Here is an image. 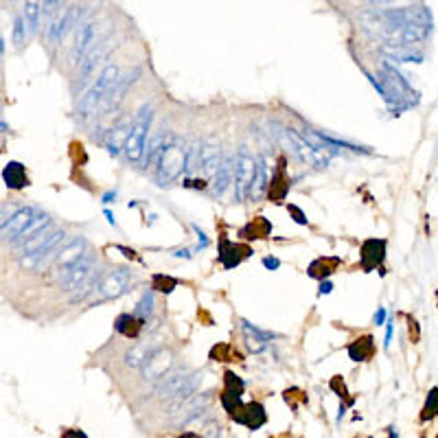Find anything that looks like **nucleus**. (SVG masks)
Instances as JSON below:
<instances>
[{"mask_svg": "<svg viewBox=\"0 0 438 438\" xmlns=\"http://www.w3.org/2000/svg\"><path fill=\"white\" fill-rule=\"evenodd\" d=\"M340 265H342L340 256H320V259L311 261V265L307 267V274L316 280H324V278H329L333 272H338Z\"/></svg>", "mask_w": 438, "mask_h": 438, "instance_id": "aec40b11", "label": "nucleus"}, {"mask_svg": "<svg viewBox=\"0 0 438 438\" xmlns=\"http://www.w3.org/2000/svg\"><path fill=\"white\" fill-rule=\"evenodd\" d=\"M171 366H173L171 351L156 346V349L147 355V359H145V364L141 366V370H143V377L147 381H160L162 377H167V373L171 370Z\"/></svg>", "mask_w": 438, "mask_h": 438, "instance_id": "9d476101", "label": "nucleus"}, {"mask_svg": "<svg viewBox=\"0 0 438 438\" xmlns=\"http://www.w3.org/2000/svg\"><path fill=\"white\" fill-rule=\"evenodd\" d=\"M375 353V344H373V338L370 335H364V338L355 340L351 346H349V357L353 359V362H366V359H370Z\"/></svg>", "mask_w": 438, "mask_h": 438, "instance_id": "bb28decb", "label": "nucleus"}, {"mask_svg": "<svg viewBox=\"0 0 438 438\" xmlns=\"http://www.w3.org/2000/svg\"><path fill=\"white\" fill-rule=\"evenodd\" d=\"M95 272H97V261L90 259V256H84L80 263H75L60 276V289L66 291V294H75V291H80L88 283V278Z\"/></svg>", "mask_w": 438, "mask_h": 438, "instance_id": "1a4fd4ad", "label": "nucleus"}, {"mask_svg": "<svg viewBox=\"0 0 438 438\" xmlns=\"http://www.w3.org/2000/svg\"><path fill=\"white\" fill-rule=\"evenodd\" d=\"M384 320H386V309L379 307V311L375 313V324H377V327H381V324H384Z\"/></svg>", "mask_w": 438, "mask_h": 438, "instance_id": "49530a36", "label": "nucleus"}, {"mask_svg": "<svg viewBox=\"0 0 438 438\" xmlns=\"http://www.w3.org/2000/svg\"><path fill=\"white\" fill-rule=\"evenodd\" d=\"M237 412H241V414H232V419L239 421V423H243V425H248L250 430L261 428V425L265 423V419H267L261 403H248V406L239 408Z\"/></svg>", "mask_w": 438, "mask_h": 438, "instance_id": "412c9836", "label": "nucleus"}, {"mask_svg": "<svg viewBox=\"0 0 438 438\" xmlns=\"http://www.w3.org/2000/svg\"><path fill=\"white\" fill-rule=\"evenodd\" d=\"M375 7L384 9V11H390V9H406V7H412L417 5L419 0H370Z\"/></svg>", "mask_w": 438, "mask_h": 438, "instance_id": "e433bc0d", "label": "nucleus"}, {"mask_svg": "<svg viewBox=\"0 0 438 438\" xmlns=\"http://www.w3.org/2000/svg\"><path fill=\"white\" fill-rule=\"evenodd\" d=\"M130 125H132V123H130ZM130 125H121L117 130H110V136L106 141V147H108V151L112 156H119L121 149L125 147V141L130 136Z\"/></svg>", "mask_w": 438, "mask_h": 438, "instance_id": "7c9ffc66", "label": "nucleus"}, {"mask_svg": "<svg viewBox=\"0 0 438 438\" xmlns=\"http://www.w3.org/2000/svg\"><path fill=\"white\" fill-rule=\"evenodd\" d=\"M390 340H392V324H388L386 329V346H390Z\"/></svg>", "mask_w": 438, "mask_h": 438, "instance_id": "3c124183", "label": "nucleus"}, {"mask_svg": "<svg viewBox=\"0 0 438 438\" xmlns=\"http://www.w3.org/2000/svg\"><path fill=\"white\" fill-rule=\"evenodd\" d=\"M287 210H289V215L291 217H294V221L298 223V226H307V223H309V219H307V215H305V212H302L298 206H294V204H289L287 206Z\"/></svg>", "mask_w": 438, "mask_h": 438, "instance_id": "a19ab883", "label": "nucleus"}, {"mask_svg": "<svg viewBox=\"0 0 438 438\" xmlns=\"http://www.w3.org/2000/svg\"><path fill=\"white\" fill-rule=\"evenodd\" d=\"M175 256H184V259H191V252L188 250H178Z\"/></svg>", "mask_w": 438, "mask_h": 438, "instance_id": "603ef678", "label": "nucleus"}, {"mask_svg": "<svg viewBox=\"0 0 438 438\" xmlns=\"http://www.w3.org/2000/svg\"><path fill=\"white\" fill-rule=\"evenodd\" d=\"M180 285V280L167 274H154L151 276V289L158 291V294H171V291Z\"/></svg>", "mask_w": 438, "mask_h": 438, "instance_id": "f704fd0d", "label": "nucleus"}, {"mask_svg": "<svg viewBox=\"0 0 438 438\" xmlns=\"http://www.w3.org/2000/svg\"><path fill=\"white\" fill-rule=\"evenodd\" d=\"M333 291V285H331V280H322L320 283V289H318V294L324 296V294H331Z\"/></svg>", "mask_w": 438, "mask_h": 438, "instance_id": "37998d69", "label": "nucleus"}, {"mask_svg": "<svg viewBox=\"0 0 438 438\" xmlns=\"http://www.w3.org/2000/svg\"><path fill=\"white\" fill-rule=\"evenodd\" d=\"M239 234L243 239H267L269 234H272V223H269L265 217H254L252 221H248L245 226L239 230Z\"/></svg>", "mask_w": 438, "mask_h": 438, "instance_id": "b1692460", "label": "nucleus"}, {"mask_svg": "<svg viewBox=\"0 0 438 438\" xmlns=\"http://www.w3.org/2000/svg\"><path fill=\"white\" fill-rule=\"evenodd\" d=\"M108 25H101V22H97V20H88L80 29H77L75 44H73V51H71V64H80L101 40L108 38V33H110Z\"/></svg>", "mask_w": 438, "mask_h": 438, "instance_id": "423d86ee", "label": "nucleus"}, {"mask_svg": "<svg viewBox=\"0 0 438 438\" xmlns=\"http://www.w3.org/2000/svg\"><path fill=\"white\" fill-rule=\"evenodd\" d=\"M151 121H154V106H143L132 121L130 136L125 141V147H123V154H125L127 162L143 160L145 147H147V136L151 130Z\"/></svg>", "mask_w": 438, "mask_h": 438, "instance_id": "20e7f679", "label": "nucleus"}, {"mask_svg": "<svg viewBox=\"0 0 438 438\" xmlns=\"http://www.w3.org/2000/svg\"><path fill=\"white\" fill-rule=\"evenodd\" d=\"M11 42H14V47L18 51L25 49V44H27V25H25L22 14H18L14 18V27H11Z\"/></svg>", "mask_w": 438, "mask_h": 438, "instance_id": "72a5a7b5", "label": "nucleus"}, {"mask_svg": "<svg viewBox=\"0 0 438 438\" xmlns=\"http://www.w3.org/2000/svg\"><path fill=\"white\" fill-rule=\"evenodd\" d=\"M47 226H51V217L47 215V212H42V210H38L36 215H33V219L29 221V226L20 232V237H18V241L16 243H22V241H27V239H31L33 234H38L40 230H44Z\"/></svg>", "mask_w": 438, "mask_h": 438, "instance_id": "c85d7f7f", "label": "nucleus"}, {"mask_svg": "<svg viewBox=\"0 0 438 438\" xmlns=\"http://www.w3.org/2000/svg\"><path fill=\"white\" fill-rule=\"evenodd\" d=\"M75 22H77V7H66L62 11V16L60 18H55L51 22V27H49V42L51 44H60L64 38H66V33H69L73 27H75Z\"/></svg>", "mask_w": 438, "mask_h": 438, "instance_id": "f3484780", "label": "nucleus"}, {"mask_svg": "<svg viewBox=\"0 0 438 438\" xmlns=\"http://www.w3.org/2000/svg\"><path fill=\"white\" fill-rule=\"evenodd\" d=\"M193 230L197 232V237H199V245H197V248H206V245H208V237H206V234L202 232L197 226H193Z\"/></svg>", "mask_w": 438, "mask_h": 438, "instance_id": "a18cd8bd", "label": "nucleus"}, {"mask_svg": "<svg viewBox=\"0 0 438 438\" xmlns=\"http://www.w3.org/2000/svg\"><path fill=\"white\" fill-rule=\"evenodd\" d=\"M112 199H117V193H114V191H110V193H106V195H104V202H106V204H110Z\"/></svg>", "mask_w": 438, "mask_h": 438, "instance_id": "8fccbe9b", "label": "nucleus"}, {"mask_svg": "<svg viewBox=\"0 0 438 438\" xmlns=\"http://www.w3.org/2000/svg\"><path fill=\"white\" fill-rule=\"evenodd\" d=\"M381 53H384L386 58L395 60V62H403V64H421L423 62V55L412 51V47H406V44H386V47H381Z\"/></svg>", "mask_w": 438, "mask_h": 438, "instance_id": "4be33fe9", "label": "nucleus"}, {"mask_svg": "<svg viewBox=\"0 0 438 438\" xmlns=\"http://www.w3.org/2000/svg\"><path fill=\"white\" fill-rule=\"evenodd\" d=\"M3 182L7 184V188L11 191H22L29 186V175H27V169L25 165L18 162V160H11L5 165L3 169Z\"/></svg>", "mask_w": 438, "mask_h": 438, "instance_id": "a211bd4d", "label": "nucleus"}, {"mask_svg": "<svg viewBox=\"0 0 438 438\" xmlns=\"http://www.w3.org/2000/svg\"><path fill=\"white\" fill-rule=\"evenodd\" d=\"M134 278H136V276H134V269H130V267H112L110 272L104 274V276H101V280H99V287L95 291L97 302L123 296L125 291H130Z\"/></svg>", "mask_w": 438, "mask_h": 438, "instance_id": "0eeeda50", "label": "nucleus"}, {"mask_svg": "<svg viewBox=\"0 0 438 438\" xmlns=\"http://www.w3.org/2000/svg\"><path fill=\"white\" fill-rule=\"evenodd\" d=\"M267 184H269V180H267V169H265V162L261 158H256V173H254V180H252V184H250V193L248 197L252 199H261L265 195V191H267Z\"/></svg>", "mask_w": 438, "mask_h": 438, "instance_id": "cd10ccee", "label": "nucleus"}, {"mask_svg": "<svg viewBox=\"0 0 438 438\" xmlns=\"http://www.w3.org/2000/svg\"><path fill=\"white\" fill-rule=\"evenodd\" d=\"M0 132H5V134L9 132V125H7V123H5L3 119H0Z\"/></svg>", "mask_w": 438, "mask_h": 438, "instance_id": "864d4df0", "label": "nucleus"}, {"mask_svg": "<svg viewBox=\"0 0 438 438\" xmlns=\"http://www.w3.org/2000/svg\"><path fill=\"white\" fill-rule=\"evenodd\" d=\"M359 259H362V267L366 272L379 267L386 259V241L384 239H366L359 250Z\"/></svg>", "mask_w": 438, "mask_h": 438, "instance_id": "2eb2a0df", "label": "nucleus"}, {"mask_svg": "<svg viewBox=\"0 0 438 438\" xmlns=\"http://www.w3.org/2000/svg\"><path fill=\"white\" fill-rule=\"evenodd\" d=\"M16 210H18V208H16ZM16 210H14V212H16ZM14 212H11L9 208H5V210H0V230H3V226H5V223L9 221V217H11V215H14Z\"/></svg>", "mask_w": 438, "mask_h": 438, "instance_id": "c03bdc74", "label": "nucleus"}, {"mask_svg": "<svg viewBox=\"0 0 438 438\" xmlns=\"http://www.w3.org/2000/svg\"><path fill=\"white\" fill-rule=\"evenodd\" d=\"M119 250H121V252H125V256H130V259H138L136 252L130 250V248H123V245H119Z\"/></svg>", "mask_w": 438, "mask_h": 438, "instance_id": "09e8293b", "label": "nucleus"}, {"mask_svg": "<svg viewBox=\"0 0 438 438\" xmlns=\"http://www.w3.org/2000/svg\"><path fill=\"white\" fill-rule=\"evenodd\" d=\"M289 193V180H287V173H285V165L280 162L276 167V171L272 175V180H269V184H267V195L272 202H283Z\"/></svg>", "mask_w": 438, "mask_h": 438, "instance_id": "6ab92c4d", "label": "nucleus"}, {"mask_svg": "<svg viewBox=\"0 0 438 438\" xmlns=\"http://www.w3.org/2000/svg\"><path fill=\"white\" fill-rule=\"evenodd\" d=\"M252 254V250L248 245H239V243H232L226 234H221L219 237V261L226 269L237 267L243 259H248Z\"/></svg>", "mask_w": 438, "mask_h": 438, "instance_id": "4468645a", "label": "nucleus"}, {"mask_svg": "<svg viewBox=\"0 0 438 438\" xmlns=\"http://www.w3.org/2000/svg\"><path fill=\"white\" fill-rule=\"evenodd\" d=\"M223 162V151L221 145L215 141H206L199 149V169L204 171L206 175H215L217 169Z\"/></svg>", "mask_w": 438, "mask_h": 438, "instance_id": "dca6fc26", "label": "nucleus"}, {"mask_svg": "<svg viewBox=\"0 0 438 438\" xmlns=\"http://www.w3.org/2000/svg\"><path fill=\"white\" fill-rule=\"evenodd\" d=\"M202 381V373H188V370H180L171 373L158 381L156 386V399L160 401H184L197 390Z\"/></svg>", "mask_w": 438, "mask_h": 438, "instance_id": "39448f33", "label": "nucleus"}, {"mask_svg": "<svg viewBox=\"0 0 438 438\" xmlns=\"http://www.w3.org/2000/svg\"><path fill=\"white\" fill-rule=\"evenodd\" d=\"M60 9H62V0H42V16H44V20L53 22L55 16L60 14Z\"/></svg>", "mask_w": 438, "mask_h": 438, "instance_id": "ea45409f", "label": "nucleus"}, {"mask_svg": "<svg viewBox=\"0 0 438 438\" xmlns=\"http://www.w3.org/2000/svg\"><path fill=\"white\" fill-rule=\"evenodd\" d=\"M232 180H234V169H232L230 158H226V160L221 162L219 169H217L215 180H212V195H215V197H223V195H226V191L230 188Z\"/></svg>", "mask_w": 438, "mask_h": 438, "instance_id": "5701e85b", "label": "nucleus"}, {"mask_svg": "<svg viewBox=\"0 0 438 438\" xmlns=\"http://www.w3.org/2000/svg\"><path fill=\"white\" fill-rule=\"evenodd\" d=\"M38 212V208H31V206H22L18 208L14 215L9 217V221L0 230V241H18L20 232L29 226V221L33 219V215Z\"/></svg>", "mask_w": 438, "mask_h": 438, "instance_id": "f8f14e48", "label": "nucleus"}, {"mask_svg": "<svg viewBox=\"0 0 438 438\" xmlns=\"http://www.w3.org/2000/svg\"><path fill=\"white\" fill-rule=\"evenodd\" d=\"M151 313H154V289H147V291H143L138 305L134 309V316H136L143 324H147Z\"/></svg>", "mask_w": 438, "mask_h": 438, "instance_id": "473e14b6", "label": "nucleus"}, {"mask_svg": "<svg viewBox=\"0 0 438 438\" xmlns=\"http://www.w3.org/2000/svg\"><path fill=\"white\" fill-rule=\"evenodd\" d=\"M86 250H88V241L82 237V234H77V237H73L71 241H66L62 245V250L58 252V259H55V267L60 269V276L75 263H80L86 256Z\"/></svg>", "mask_w": 438, "mask_h": 438, "instance_id": "9b49d317", "label": "nucleus"}, {"mask_svg": "<svg viewBox=\"0 0 438 438\" xmlns=\"http://www.w3.org/2000/svg\"><path fill=\"white\" fill-rule=\"evenodd\" d=\"M199 149H202L199 143L186 149V173H195L199 169Z\"/></svg>", "mask_w": 438, "mask_h": 438, "instance_id": "58836bf2", "label": "nucleus"}, {"mask_svg": "<svg viewBox=\"0 0 438 438\" xmlns=\"http://www.w3.org/2000/svg\"><path fill=\"white\" fill-rule=\"evenodd\" d=\"M269 130H274V136L285 145L289 154H294L300 162H305L309 167H316V169H327L329 165V154L320 151L318 147H313L311 143L302 138V134H298L294 127H283L278 123H272Z\"/></svg>", "mask_w": 438, "mask_h": 438, "instance_id": "f03ea898", "label": "nucleus"}, {"mask_svg": "<svg viewBox=\"0 0 438 438\" xmlns=\"http://www.w3.org/2000/svg\"><path fill=\"white\" fill-rule=\"evenodd\" d=\"M263 265H265L267 269H278V267H280V261L276 259V256H265Z\"/></svg>", "mask_w": 438, "mask_h": 438, "instance_id": "79ce46f5", "label": "nucleus"}, {"mask_svg": "<svg viewBox=\"0 0 438 438\" xmlns=\"http://www.w3.org/2000/svg\"><path fill=\"white\" fill-rule=\"evenodd\" d=\"M438 417V388H432L430 395H428V401H425V410H423V421L428 419H434Z\"/></svg>", "mask_w": 438, "mask_h": 438, "instance_id": "c9c22d12", "label": "nucleus"}, {"mask_svg": "<svg viewBox=\"0 0 438 438\" xmlns=\"http://www.w3.org/2000/svg\"><path fill=\"white\" fill-rule=\"evenodd\" d=\"M145 324L134 316V313H121V316L114 320V329L121 333V335H125V338L130 340H136L141 331H143Z\"/></svg>", "mask_w": 438, "mask_h": 438, "instance_id": "a878e982", "label": "nucleus"}, {"mask_svg": "<svg viewBox=\"0 0 438 438\" xmlns=\"http://www.w3.org/2000/svg\"><path fill=\"white\" fill-rule=\"evenodd\" d=\"M162 147H165V136H156L151 138L149 143V147H145V156H143V165H145V169H156L158 167V160H160V156H162Z\"/></svg>", "mask_w": 438, "mask_h": 438, "instance_id": "c756f323", "label": "nucleus"}, {"mask_svg": "<svg viewBox=\"0 0 438 438\" xmlns=\"http://www.w3.org/2000/svg\"><path fill=\"white\" fill-rule=\"evenodd\" d=\"M121 77V69L117 64H108L104 71L99 73V77L95 80V84L90 86L84 97L80 99V106H77V117L82 121H88L101 112H108V101L112 95V88L119 82Z\"/></svg>", "mask_w": 438, "mask_h": 438, "instance_id": "f257e3e1", "label": "nucleus"}, {"mask_svg": "<svg viewBox=\"0 0 438 438\" xmlns=\"http://www.w3.org/2000/svg\"><path fill=\"white\" fill-rule=\"evenodd\" d=\"M182 171H186V147L182 138L169 134V136H165L162 156L158 160V167H156V182L160 186H167L175 182Z\"/></svg>", "mask_w": 438, "mask_h": 438, "instance_id": "7ed1b4c3", "label": "nucleus"}, {"mask_svg": "<svg viewBox=\"0 0 438 438\" xmlns=\"http://www.w3.org/2000/svg\"><path fill=\"white\" fill-rule=\"evenodd\" d=\"M232 169H234V180H232L234 199L241 202L250 193V184H252L254 173H256V156L248 147H239Z\"/></svg>", "mask_w": 438, "mask_h": 438, "instance_id": "6e6552de", "label": "nucleus"}, {"mask_svg": "<svg viewBox=\"0 0 438 438\" xmlns=\"http://www.w3.org/2000/svg\"><path fill=\"white\" fill-rule=\"evenodd\" d=\"M62 438H86V434H84V432H80V430H69V432H66Z\"/></svg>", "mask_w": 438, "mask_h": 438, "instance_id": "de8ad7c7", "label": "nucleus"}, {"mask_svg": "<svg viewBox=\"0 0 438 438\" xmlns=\"http://www.w3.org/2000/svg\"><path fill=\"white\" fill-rule=\"evenodd\" d=\"M22 18H25L27 31L31 36H36L42 20V0H25L22 3Z\"/></svg>", "mask_w": 438, "mask_h": 438, "instance_id": "393cba45", "label": "nucleus"}, {"mask_svg": "<svg viewBox=\"0 0 438 438\" xmlns=\"http://www.w3.org/2000/svg\"><path fill=\"white\" fill-rule=\"evenodd\" d=\"M223 384H226V392H232V395H239V397H241V392L245 388L243 379L237 377L234 373H230V370H228L226 375H223Z\"/></svg>", "mask_w": 438, "mask_h": 438, "instance_id": "4c0bfd02", "label": "nucleus"}, {"mask_svg": "<svg viewBox=\"0 0 438 438\" xmlns=\"http://www.w3.org/2000/svg\"><path fill=\"white\" fill-rule=\"evenodd\" d=\"M110 47H112L110 40L104 38V40H101V42L97 44V47H95L93 51H90V53L86 55V58L80 62V71H77V84L84 86V84L90 80V77H93V73L97 71V66L101 64V60H104L106 55H108Z\"/></svg>", "mask_w": 438, "mask_h": 438, "instance_id": "ddd939ff", "label": "nucleus"}, {"mask_svg": "<svg viewBox=\"0 0 438 438\" xmlns=\"http://www.w3.org/2000/svg\"><path fill=\"white\" fill-rule=\"evenodd\" d=\"M156 349V346H149V344H134L132 349L125 353V364L130 368H141L145 364V359H147V355Z\"/></svg>", "mask_w": 438, "mask_h": 438, "instance_id": "2f4dec72", "label": "nucleus"}]
</instances>
